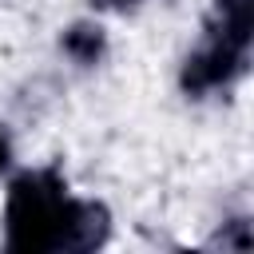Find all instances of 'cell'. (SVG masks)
Returning a JSON list of instances; mask_svg holds the SVG:
<instances>
[{"label":"cell","instance_id":"cell-1","mask_svg":"<svg viewBox=\"0 0 254 254\" xmlns=\"http://www.w3.org/2000/svg\"><path fill=\"white\" fill-rule=\"evenodd\" d=\"M111 214L95 198L67 194L56 167L24 171L8 183L4 246L8 254H91L107 242Z\"/></svg>","mask_w":254,"mask_h":254},{"label":"cell","instance_id":"cell-2","mask_svg":"<svg viewBox=\"0 0 254 254\" xmlns=\"http://www.w3.org/2000/svg\"><path fill=\"white\" fill-rule=\"evenodd\" d=\"M250 40H254V0H214L198 48L183 60L179 71L183 91L202 99L218 87H230L250 64Z\"/></svg>","mask_w":254,"mask_h":254},{"label":"cell","instance_id":"cell-3","mask_svg":"<svg viewBox=\"0 0 254 254\" xmlns=\"http://www.w3.org/2000/svg\"><path fill=\"white\" fill-rule=\"evenodd\" d=\"M60 44H64V52H67L75 64H83V67L99 64L103 52H107V36H103L99 24H71V28L60 36Z\"/></svg>","mask_w":254,"mask_h":254},{"label":"cell","instance_id":"cell-4","mask_svg":"<svg viewBox=\"0 0 254 254\" xmlns=\"http://www.w3.org/2000/svg\"><path fill=\"white\" fill-rule=\"evenodd\" d=\"M12 163V143H8V135H4V127H0V171Z\"/></svg>","mask_w":254,"mask_h":254},{"label":"cell","instance_id":"cell-5","mask_svg":"<svg viewBox=\"0 0 254 254\" xmlns=\"http://www.w3.org/2000/svg\"><path fill=\"white\" fill-rule=\"evenodd\" d=\"M95 4H103V8H131V4H139V0H95Z\"/></svg>","mask_w":254,"mask_h":254}]
</instances>
